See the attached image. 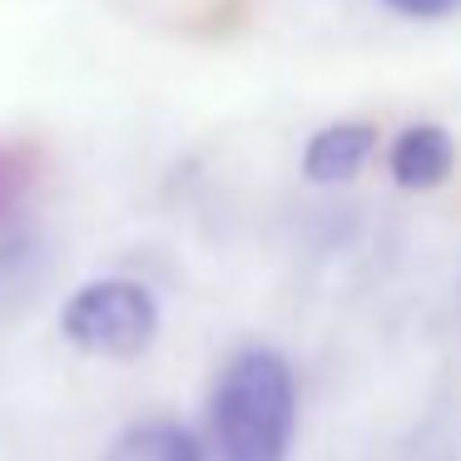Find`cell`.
Segmentation results:
<instances>
[{"instance_id":"1","label":"cell","mask_w":461,"mask_h":461,"mask_svg":"<svg viewBox=\"0 0 461 461\" xmlns=\"http://www.w3.org/2000/svg\"><path fill=\"white\" fill-rule=\"evenodd\" d=\"M293 372L278 352H239L213 387V451L219 461H288L293 441Z\"/></svg>"},{"instance_id":"2","label":"cell","mask_w":461,"mask_h":461,"mask_svg":"<svg viewBox=\"0 0 461 461\" xmlns=\"http://www.w3.org/2000/svg\"><path fill=\"white\" fill-rule=\"evenodd\" d=\"M60 332L70 348L90 352V357H140L159 332V308H154L149 288L130 278H95L70 293L60 312Z\"/></svg>"},{"instance_id":"3","label":"cell","mask_w":461,"mask_h":461,"mask_svg":"<svg viewBox=\"0 0 461 461\" xmlns=\"http://www.w3.org/2000/svg\"><path fill=\"white\" fill-rule=\"evenodd\" d=\"M377 149V130L372 124H328L308 140L303 149V174L312 184H348Z\"/></svg>"},{"instance_id":"4","label":"cell","mask_w":461,"mask_h":461,"mask_svg":"<svg viewBox=\"0 0 461 461\" xmlns=\"http://www.w3.org/2000/svg\"><path fill=\"white\" fill-rule=\"evenodd\" d=\"M456 164V144L441 124H411L392 144V179L402 189H437Z\"/></svg>"},{"instance_id":"5","label":"cell","mask_w":461,"mask_h":461,"mask_svg":"<svg viewBox=\"0 0 461 461\" xmlns=\"http://www.w3.org/2000/svg\"><path fill=\"white\" fill-rule=\"evenodd\" d=\"M104 461H203V447L179 421H140L110 441Z\"/></svg>"},{"instance_id":"6","label":"cell","mask_w":461,"mask_h":461,"mask_svg":"<svg viewBox=\"0 0 461 461\" xmlns=\"http://www.w3.org/2000/svg\"><path fill=\"white\" fill-rule=\"evenodd\" d=\"M392 11H402V15H417V21H431V15H447V11H456L461 0H387Z\"/></svg>"}]
</instances>
